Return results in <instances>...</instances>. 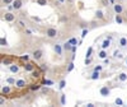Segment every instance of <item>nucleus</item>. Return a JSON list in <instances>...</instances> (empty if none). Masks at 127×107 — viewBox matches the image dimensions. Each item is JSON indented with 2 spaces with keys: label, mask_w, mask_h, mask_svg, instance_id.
<instances>
[{
  "label": "nucleus",
  "mask_w": 127,
  "mask_h": 107,
  "mask_svg": "<svg viewBox=\"0 0 127 107\" xmlns=\"http://www.w3.org/2000/svg\"><path fill=\"white\" fill-rule=\"evenodd\" d=\"M65 85H66V80H65V79H62V80L60 82V84H59V87H60V89H62V88H65Z\"/></svg>",
  "instance_id": "20"
},
{
  "label": "nucleus",
  "mask_w": 127,
  "mask_h": 107,
  "mask_svg": "<svg viewBox=\"0 0 127 107\" xmlns=\"http://www.w3.org/2000/svg\"><path fill=\"white\" fill-rule=\"evenodd\" d=\"M32 89H33V91H37V89H39V85H36V87H32Z\"/></svg>",
  "instance_id": "38"
},
{
  "label": "nucleus",
  "mask_w": 127,
  "mask_h": 107,
  "mask_svg": "<svg viewBox=\"0 0 127 107\" xmlns=\"http://www.w3.org/2000/svg\"><path fill=\"white\" fill-rule=\"evenodd\" d=\"M99 93H100V96H103V97H107V96H109V93H111V89L107 87V85H104V87H102L99 89Z\"/></svg>",
  "instance_id": "2"
},
{
  "label": "nucleus",
  "mask_w": 127,
  "mask_h": 107,
  "mask_svg": "<svg viewBox=\"0 0 127 107\" xmlns=\"http://www.w3.org/2000/svg\"><path fill=\"white\" fill-rule=\"evenodd\" d=\"M32 56H33L34 60H41L42 56H43V52H42V50H36V51H33Z\"/></svg>",
  "instance_id": "3"
},
{
  "label": "nucleus",
  "mask_w": 127,
  "mask_h": 107,
  "mask_svg": "<svg viewBox=\"0 0 127 107\" xmlns=\"http://www.w3.org/2000/svg\"><path fill=\"white\" fill-rule=\"evenodd\" d=\"M24 68H26V70H28V71H32V70H34V66L32 65L31 62H27L26 65H24Z\"/></svg>",
  "instance_id": "13"
},
{
  "label": "nucleus",
  "mask_w": 127,
  "mask_h": 107,
  "mask_svg": "<svg viewBox=\"0 0 127 107\" xmlns=\"http://www.w3.org/2000/svg\"><path fill=\"white\" fill-rule=\"evenodd\" d=\"M9 70L12 73H18L19 71V66L15 65V64H12V65H9Z\"/></svg>",
  "instance_id": "7"
},
{
  "label": "nucleus",
  "mask_w": 127,
  "mask_h": 107,
  "mask_svg": "<svg viewBox=\"0 0 127 107\" xmlns=\"http://www.w3.org/2000/svg\"><path fill=\"white\" fill-rule=\"evenodd\" d=\"M126 15H127V12H126Z\"/></svg>",
  "instance_id": "46"
},
{
  "label": "nucleus",
  "mask_w": 127,
  "mask_h": 107,
  "mask_svg": "<svg viewBox=\"0 0 127 107\" xmlns=\"http://www.w3.org/2000/svg\"><path fill=\"white\" fill-rule=\"evenodd\" d=\"M92 62V59L90 57H85V65H88V64Z\"/></svg>",
  "instance_id": "32"
},
{
  "label": "nucleus",
  "mask_w": 127,
  "mask_h": 107,
  "mask_svg": "<svg viewBox=\"0 0 127 107\" xmlns=\"http://www.w3.org/2000/svg\"><path fill=\"white\" fill-rule=\"evenodd\" d=\"M114 57H121V54H120V51H114V55H113Z\"/></svg>",
  "instance_id": "31"
},
{
  "label": "nucleus",
  "mask_w": 127,
  "mask_h": 107,
  "mask_svg": "<svg viewBox=\"0 0 127 107\" xmlns=\"http://www.w3.org/2000/svg\"><path fill=\"white\" fill-rule=\"evenodd\" d=\"M19 26H20V27H26V24H24L23 20H19Z\"/></svg>",
  "instance_id": "34"
},
{
  "label": "nucleus",
  "mask_w": 127,
  "mask_h": 107,
  "mask_svg": "<svg viewBox=\"0 0 127 107\" xmlns=\"http://www.w3.org/2000/svg\"><path fill=\"white\" fill-rule=\"evenodd\" d=\"M62 49L64 47H61V45H55V51L57 55H62Z\"/></svg>",
  "instance_id": "9"
},
{
  "label": "nucleus",
  "mask_w": 127,
  "mask_h": 107,
  "mask_svg": "<svg viewBox=\"0 0 127 107\" xmlns=\"http://www.w3.org/2000/svg\"><path fill=\"white\" fill-rule=\"evenodd\" d=\"M118 79H120L121 82H126V80H127V74H126V73H121L120 75H118Z\"/></svg>",
  "instance_id": "11"
},
{
  "label": "nucleus",
  "mask_w": 127,
  "mask_h": 107,
  "mask_svg": "<svg viewBox=\"0 0 127 107\" xmlns=\"http://www.w3.org/2000/svg\"><path fill=\"white\" fill-rule=\"evenodd\" d=\"M117 1H122V0H117Z\"/></svg>",
  "instance_id": "45"
},
{
  "label": "nucleus",
  "mask_w": 127,
  "mask_h": 107,
  "mask_svg": "<svg viewBox=\"0 0 127 107\" xmlns=\"http://www.w3.org/2000/svg\"><path fill=\"white\" fill-rule=\"evenodd\" d=\"M103 5L107 6V5H108V0H103Z\"/></svg>",
  "instance_id": "36"
},
{
  "label": "nucleus",
  "mask_w": 127,
  "mask_h": 107,
  "mask_svg": "<svg viewBox=\"0 0 127 107\" xmlns=\"http://www.w3.org/2000/svg\"><path fill=\"white\" fill-rule=\"evenodd\" d=\"M62 47H64V50H65V51H70V50L72 49V44L69 41V42H66V44H64Z\"/></svg>",
  "instance_id": "8"
},
{
  "label": "nucleus",
  "mask_w": 127,
  "mask_h": 107,
  "mask_svg": "<svg viewBox=\"0 0 127 107\" xmlns=\"http://www.w3.org/2000/svg\"><path fill=\"white\" fill-rule=\"evenodd\" d=\"M6 83H8V84H15L17 82H15L14 78H8V79H6Z\"/></svg>",
  "instance_id": "23"
},
{
  "label": "nucleus",
  "mask_w": 127,
  "mask_h": 107,
  "mask_svg": "<svg viewBox=\"0 0 127 107\" xmlns=\"http://www.w3.org/2000/svg\"><path fill=\"white\" fill-rule=\"evenodd\" d=\"M37 4L43 6V5H46V4H47V0H37Z\"/></svg>",
  "instance_id": "24"
},
{
  "label": "nucleus",
  "mask_w": 127,
  "mask_h": 107,
  "mask_svg": "<svg viewBox=\"0 0 127 107\" xmlns=\"http://www.w3.org/2000/svg\"><path fill=\"white\" fill-rule=\"evenodd\" d=\"M70 42H71L72 45H76V38H71V40H70Z\"/></svg>",
  "instance_id": "33"
},
{
  "label": "nucleus",
  "mask_w": 127,
  "mask_h": 107,
  "mask_svg": "<svg viewBox=\"0 0 127 107\" xmlns=\"http://www.w3.org/2000/svg\"><path fill=\"white\" fill-rule=\"evenodd\" d=\"M120 45H121L122 47H125V46H127V38H125V37H122V38H120Z\"/></svg>",
  "instance_id": "15"
},
{
  "label": "nucleus",
  "mask_w": 127,
  "mask_h": 107,
  "mask_svg": "<svg viewBox=\"0 0 127 107\" xmlns=\"http://www.w3.org/2000/svg\"><path fill=\"white\" fill-rule=\"evenodd\" d=\"M4 19L6 20V22H13V20L15 19V15H14L13 13L8 12V13H5V15H4Z\"/></svg>",
  "instance_id": "4"
},
{
  "label": "nucleus",
  "mask_w": 127,
  "mask_h": 107,
  "mask_svg": "<svg viewBox=\"0 0 127 107\" xmlns=\"http://www.w3.org/2000/svg\"><path fill=\"white\" fill-rule=\"evenodd\" d=\"M13 1H14V0H3V3L6 4V5H8V4H13Z\"/></svg>",
  "instance_id": "29"
},
{
  "label": "nucleus",
  "mask_w": 127,
  "mask_h": 107,
  "mask_svg": "<svg viewBox=\"0 0 127 107\" xmlns=\"http://www.w3.org/2000/svg\"><path fill=\"white\" fill-rule=\"evenodd\" d=\"M15 85H18V87H24V85H26V80H23V79H18L17 83H15Z\"/></svg>",
  "instance_id": "14"
},
{
  "label": "nucleus",
  "mask_w": 127,
  "mask_h": 107,
  "mask_svg": "<svg viewBox=\"0 0 127 107\" xmlns=\"http://www.w3.org/2000/svg\"><path fill=\"white\" fill-rule=\"evenodd\" d=\"M42 69H43V70H47V66H46V64H42Z\"/></svg>",
  "instance_id": "39"
},
{
  "label": "nucleus",
  "mask_w": 127,
  "mask_h": 107,
  "mask_svg": "<svg viewBox=\"0 0 127 107\" xmlns=\"http://www.w3.org/2000/svg\"><path fill=\"white\" fill-rule=\"evenodd\" d=\"M43 83H45V84H52V82H51V80H45Z\"/></svg>",
  "instance_id": "41"
},
{
  "label": "nucleus",
  "mask_w": 127,
  "mask_h": 107,
  "mask_svg": "<svg viewBox=\"0 0 127 107\" xmlns=\"http://www.w3.org/2000/svg\"><path fill=\"white\" fill-rule=\"evenodd\" d=\"M94 70H97V71H100V70H102V66H100V65L95 66V69H94Z\"/></svg>",
  "instance_id": "35"
},
{
  "label": "nucleus",
  "mask_w": 127,
  "mask_h": 107,
  "mask_svg": "<svg viewBox=\"0 0 127 107\" xmlns=\"http://www.w3.org/2000/svg\"><path fill=\"white\" fill-rule=\"evenodd\" d=\"M12 5H13V8L15 10H18V9H20V8L23 6V1H22V0H14Z\"/></svg>",
  "instance_id": "5"
},
{
  "label": "nucleus",
  "mask_w": 127,
  "mask_h": 107,
  "mask_svg": "<svg viewBox=\"0 0 127 107\" xmlns=\"http://www.w3.org/2000/svg\"><path fill=\"white\" fill-rule=\"evenodd\" d=\"M46 36H47L48 38L56 37V36H57V29H56V28H48V29L46 31Z\"/></svg>",
  "instance_id": "1"
},
{
  "label": "nucleus",
  "mask_w": 127,
  "mask_h": 107,
  "mask_svg": "<svg viewBox=\"0 0 127 107\" xmlns=\"http://www.w3.org/2000/svg\"><path fill=\"white\" fill-rule=\"evenodd\" d=\"M1 93H3V94H8V93H10V88L8 87V85H5V87L1 88Z\"/></svg>",
  "instance_id": "16"
},
{
  "label": "nucleus",
  "mask_w": 127,
  "mask_h": 107,
  "mask_svg": "<svg viewBox=\"0 0 127 107\" xmlns=\"http://www.w3.org/2000/svg\"><path fill=\"white\" fill-rule=\"evenodd\" d=\"M104 64H105V65H108V64H109V60H108L107 57H105V59H104Z\"/></svg>",
  "instance_id": "37"
},
{
  "label": "nucleus",
  "mask_w": 127,
  "mask_h": 107,
  "mask_svg": "<svg viewBox=\"0 0 127 107\" xmlns=\"http://www.w3.org/2000/svg\"><path fill=\"white\" fill-rule=\"evenodd\" d=\"M87 106H88V107H94V105H93V103H88Z\"/></svg>",
  "instance_id": "44"
},
{
  "label": "nucleus",
  "mask_w": 127,
  "mask_h": 107,
  "mask_svg": "<svg viewBox=\"0 0 127 107\" xmlns=\"http://www.w3.org/2000/svg\"><path fill=\"white\" fill-rule=\"evenodd\" d=\"M113 9H114V12L117 13V14H121V13L123 12V8H122L121 4H114V5H113Z\"/></svg>",
  "instance_id": "6"
},
{
  "label": "nucleus",
  "mask_w": 127,
  "mask_h": 107,
  "mask_svg": "<svg viewBox=\"0 0 127 107\" xmlns=\"http://www.w3.org/2000/svg\"><path fill=\"white\" fill-rule=\"evenodd\" d=\"M66 103V94H61V105Z\"/></svg>",
  "instance_id": "25"
},
{
  "label": "nucleus",
  "mask_w": 127,
  "mask_h": 107,
  "mask_svg": "<svg viewBox=\"0 0 127 107\" xmlns=\"http://www.w3.org/2000/svg\"><path fill=\"white\" fill-rule=\"evenodd\" d=\"M126 64H127V60H126Z\"/></svg>",
  "instance_id": "47"
},
{
  "label": "nucleus",
  "mask_w": 127,
  "mask_h": 107,
  "mask_svg": "<svg viewBox=\"0 0 127 107\" xmlns=\"http://www.w3.org/2000/svg\"><path fill=\"white\" fill-rule=\"evenodd\" d=\"M22 60H24V61H27L28 60V56L26 55V56H22Z\"/></svg>",
  "instance_id": "40"
},
{
  "label": "nucleus",
  "mask_w": 127,
  "mask_h": 107,
  "mask_svg": "<svg viewBox=\"0 0 127 107\" xmlns=\"http://www.w3.org/2000/svg\"><path fill=\"white\" fill-rule=\"evenodd\" d=\"M93 80H97L98 78H99V71H97V70H94L93 71V74H92V77H90Z\"/></svg>",
  "instance_id": "12"
},
{
  "label": "nucleus",
  "mask_w": 127,
  "mask_h": 107,
  "mask_svg": "<svg viewBox=\"0 0 127 107\" xmlns=\"http://www.w3.org/2000/svg\"><path fill=\"white\" fill-rule=\"evenodd\" d=\"M99 57H100V59H105V57H107V51H105L104 49L99 52Z\"/></svg>",
  "instance_id": "17"
},
{
  "label": "nucleus",
  "mask_w": 127,
  "mask_h": 107,
  "mask_svg": "<svg viewBox=\"0 0 127 107\" xmlns=\"http://www.w3.org/2000/svg\"><path fill=\"white\" fill-rule=\"evenodd\" d=\"M1 62L4 64V65H12V60H10V59H4Z\"/></svg>",
  "instance_id": "21"
},
{
  "label": "nucleus",
  "mask_w": 127,
  "mask_h": 107,
  "mask_svg": "<svg viewBox=\"0 0 127 107\" xmlns=\"http://www.w3.org/2000/svg\"><path fill=\"white\" fill-rule=\"evenodd\" d=\"M0 45H1V46H6V45H8V42H6V40H5L4 37L0 38Z\"/></svg>",
  "instance_id": "22"
},
{
  "label": "nucleus",
  "mask_w": 127,
  "mask_h": 107,
  "mask_svg": "<svg viewBox=\"0 0 127 107\" xmlns=\"http://www.w3.org/2000/svg\"><path fill=\"white\" fill-rule=\"evenodd\" d=\"M61 20H62V22H65V20H67V18H66V17H62Z\"/></svg>",
  "instance_id": "43"
},
{
  "label": "nucleus",
  "mask_w": 127,
  "mask_h": 107,
  "mask_svg": "<svg viewBox=\"0 0 127 107\" xmlns=\"http://www.w3.org/2000/svg\"><path fill=\"white\" fill-rule=\"evenodd\" d=\"M87 35H88V29H84V31H83V33H81V38H84Z\"/></svg>",
  "instance_id": "30"
},
{
  "label": "nucleus",
  "mask_w": 127,
  "mask_h": 107,
  "mask_svg": "<svg viewBox=\"0 0 127 107\" xmlns=\"http://www.w3.org/2000/svg\"><path fill=\"white\" fill-rule=\"evenodd\" d=\"M92 51H93V49L89 47V49H88V52H87V55H85V57H90V56H92Z\"/></svg>",
  "instance_id": "27"
},
{
  "label": "nucleus",
  "mask_w": 127,
  "mask_h": 107,
  "mask_svg": "<svg viewBox=\"0 0 127 107\" xmlns=\"http://www.w3.org/2000/svg\"><path fill=\"white\" fill-rule=\"evenodd\" d=\"M116 105H118V106H122L123 105V101L121 98H116Z\"/></svg>",
  "instance_id": "26"
},
{
  "label": "nucleus",
  "mask_w": 127,
  "mask_h": 107,
  "mask_svg": "<svg viewBox=\"0 0 127 107\" xmlns=\"http://www.w3.org/2000/svg\"><path fill=\"white\" fill-rule=\"evenodd\" d=\"M72 69H74V62H70V64H69V66H67V71L70 73Z\"/></svg>",
  "instance_id": "28"
},
{
  "label": "nucleus",
  "mask_w": 127,
  "mask_h": 107,
  "mask_svg": "<svg viewBox=\"0 0 127 107\" xmlns=\"http://www.w3.org/2000/svg\"><path fill=\"white\" fill-rule=\"evenodd\" d=\"M42 92H43V93H47L48 89H47V88H42Z\"/></svg>",
  "instance_id": "42"
},
{
  "label": "nucleus",
  "mask_w": 127,
  "mask_h": 107,
  "mask_svg": "<svg viewBox=\"0 0 127 107\" xmlns=\"http://www.w3.org/2000/svg\"><path fill=\"white\" fill-rule=\"evenodd\" d=\"M116 22H117L118 24H122V22H123V19L121 18V15H120V14H117V15H116Z\"/></svg>",
  "instance_id": "19"
},
{
  "label": "nucleus",
  "mask_w": 127,
  "mask_h": 107,
  "mask_svg": "<svg viewBox=\"0 0 127 107\" xmlns=\"http://www.w3.org/2000/svg\"><path fill=\"white\" fill-rule=\"evenodd\" d=\"M95 17H97L98 19H102V18L104 17V14H103L102 10H97V13H95Z\"/></svg>",
  "instance_id": "18"
},
{
  "label": "nucleus",
  "mask_w": 127,
  "mask_h": 107,
  "mask_svg": "<svg viewBox=\"0 0 127 107\" xmlns=\"http://www.w3.org/2000/svg\"><path fill=\"white\" fill-rule=\"evenodd\" d=\"M109 44H111V41H109V40H104V41H103V44H102V49H104V50H105V49H108V47H109Z\"/></svg>",
  "instance_id": "10"
}]
</instances>
